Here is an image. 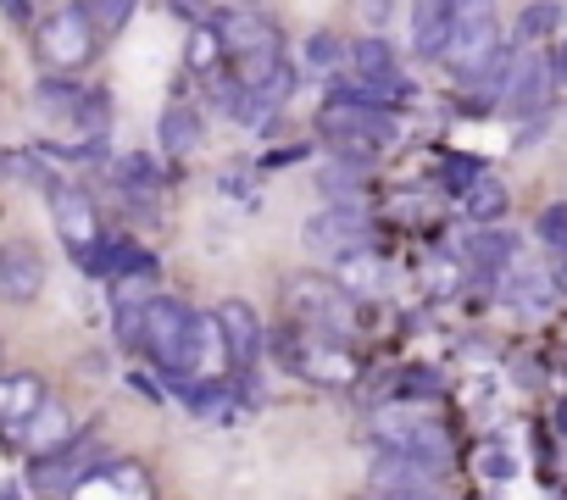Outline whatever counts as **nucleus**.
Segmentation results:
<instances>
[{
    "mask_svg": "<svg viewBox=\"0 0 567 500\" xmlns=\"http://www.w3.org/2000/svg\"><path fill=\"white\" fill-rule=\"evenodd\" d=\"M423 483H440V467L412 461V456H395V450H384L373 461V489H423Z\"/></svg>",
    "mask_w": 567,
    "mask_h": 500,
    "instance_id": "nucleus-22",
    "label": "nucleus"
},
{
    "mask_svg": "<svg viewBox=\"0 0 567 500\" xmlns=\"http://www.w3.org/2000/svg\"><path fill=\"white\" fill-rule=\"evenodd\" d=\"M395 395H401V400H434V395H440V373H434V367H406V373L395 378Z\"/></svg>",
    "mask_w": 567,
    "mask_h": 500,
    "instance_id": "nucleus-31",
    "label": "nucleus"
},
{
    "mask_svg": "<svg viewBox=\"0 0 567 500\" xmlns=\"http://www.w3.org/2000/svg\"><path fill=\"white\" fill-rule=\"evenodd\" d=\"M79 428H73V412L62 406V400H45L34 417H29V428L18 434V445L29 450V456H51L56 445H68Z\"/></svg>",
    "mask_w": 567,
    "mask_h": 500,
    "instance_id": "nucleus-20",
    "label": "nucleus"
},
{
    "mask_svg": "<svg viewBox=\"0 0 567 500\" xmlns=\"http://www.w3.org/2000/svg\"><path fill=\"white\" fill-rule=\"evenodd\" d=\"M534 239L550 250V257H561V250H567V200H556V206H545V211H539Z\"/></svg>",
    "mask_w": 567,
    "mask_h": 500,
    "instance_id": "nucleus-29",
    "label": "nucleus"
},
{
    "mask_svg": "<svg viewBox=\"0 0 567 500\" xmlns=\"http://www.w3.org/2000/svg\"><path fill=\"white\" fill-rule=\"evenodd\" d=\"M112 456H106V445H101V434H73L68 445H56L51 456H29V483L40 489V494H73L95 467H106Z\"/></svg>",
    "mask_w": 567,
    "mask_h": 500,
    "instance_id": "nucleus-10",
    "label": "nucleus"
},
{
    "mask_svg": "<svg viewBox=\"0 0 567 500\" xmlns=\"http://www.w3.org/2000/svg\"><path fill=\"white\" fill-rule=\"evenodd\" d=\"M556 23H561L556 0H528V7L517 12V40H523V45H545V40L556 34Z\"/></svg>",
    "mask_w": 567,
    "mask_h": 500,
    "instance_id": "nucleus-25",
    "label": "nucleus"
},
{
    "mask_svg": "<svg viewBox=\"0 0 567 500\" xmlns=\"http://www.w3.org/2000/svg\"><path fill=\"white\" fill-rule=\"evenodd\" d=\"M451 34V0H412V56L440 62Z\"/></svg>",
    "mask_w": 567,
    "mask_h": 500,
    "instance_id": "nucleus-19",
    "label": "nucleus"
},
{
    "mask_svg": "<svg viewBox=\"0 0 567 500\" xmlns=\"http://www.w3.org/2000/svg\"><path fill=\"white\" fill-rule=\"evenodd\" d=\"M34 7H45V0H34Z\"/></svg>",
    "mask_w": 567,
    "mask_h": 500,
    "instance_id": "nucleus-42",
    "label": "nucleus"
},
{
    "mask_svg": "<svg viewBox=\"0 0 567 500\" xmlns=\"http://www.w3.org/2000/svg\"><path fill=\"white\" fill-rule=\"evenodd\" d=\"M301 239H307V250L340 262L346 250L373 244V222H368V211H362L357 200H329L323 211H312V217L301 222Z\"/></svg>",
    "mask_w": 567,
    "mask_h": 500,
    "instance_id": "nucleus-12",
    "label": "nucleus"
},
{
    "mask_svg": "<svg viewBox=\"0 0 567 500\" xmlns=\"http://www.w3.org/2000/svg\"><path fill=\"white\" fill-rule=\"evenodd\" d=\"M556 62L545 45H517V62H512V79H506V95H501V112L506 117H539L550 112V95H556Z\"/></svg>",
    "mask_w": 567,
    "mask_h": 500,
    "instance_id": "nucleus-11",
    "label": "nucleus"
},
{
    "mask_svg": "<svg viewBox=\"0 0 567 500\" xmlns=\"http://www.w3.org/2000/svg\"><path fill=\"white\" fill-rule=\"evenodd\" d=\"M0 356H7V345H0Z\"/></svg>",
    "mask_w": 567,
    "mask_h": 500,
    "instance_id": "nucleus-43",
    "label": "nucleus"
},
{
    "mask_svg": "<svg viewBox=\"0 0 567 500\" xmlns=\"http://www.w3.org/2000/svg\"><path fill=\"white\" fill-rule=\"evenodd\" d=\"M368 439H373L379 450L429 461V467H440V472H445V461H451V434H445V423H440V412H434L429 400H401V395L379 400V406L368 412Z\"/></svg>",
    "mask_w": 567,
    "mask_h": 500,
    "instance_id": "nucleus-1",
    "label": "nucleus"
},
{
    "mask_svg": "<svg viewBox=\"0 0 567 500\" xmlns=\"http://www.w3.org/2000/svg\"><path fill=\"white\" fill-rule=\"evenodd\" d=\"M212 23H217V40L228 51V67L239 73L245 90L267 84L284 67V34H278V23L261 7H223Z\"/></svg>",
    "mask_w": 567,
    "mask_h": 500,
    "instance_id": "nucleus-2",
    "label": "nucleus"
},
{
    "mask_svg": "<svg viewBox=\"0 0 567 500\" xmlns=\"http://www.w3.org/2000/svg\"><path fill=\"white\" fill-rule=\"evenodd\" d=\"M217 67H228V51H223V40H217V23H195L189 40H184V73L212 79Z\"/></svg>",
    "mask_w": 567,
    "mask_h": 500,
    "instance_id": "nucleus-23",
    "label": "nucleus"
},
{
    "mask_svg": "<svg viewBox=\"0 0 567 500\" xmlns=\"http://www.w3.org/2000/svg\"><path fill=\"white\" fill-rule=\"evenodd\" d=\"M484 472H489V478H512L517 467H512L506 456H484Z\"/></svg>",
    "mask_w": 567,
    "mask_h": 500,
    "instance_id": "nucleus-38",
    "label": "nucleus"
},
{
    "mask_svg": "<svg viewBox=\"0 0 567 500\" xmlns=\"http://www.w3.org/2000/svg\"><path fill=\"white\" fill-rule=\"evenodd\" d=\"M167 12H173V18H184L189 29H195V23H212V18H217V7H212V0H167Z\"/></svg>",
    "mask_w": 567,
    "mask_h": 500,
    "instance_id": "nucleus-33",
    "label": "nucleus"
},
{
    "mask_svg": "<svg viewBox=\"0 0 567 500\" xmlns=\"http://www.w3.org/2000/svg\"><path fill=\"white\" fill-rule=\"evenodd\" d=\"M318 134L329 145H373L384 150L390 139H401V117L395 106H368V101H329L318 106Z\"/></svg>",
    "mask_w": 567,
    "mask_h": 500,
    "instance_id": "nucleus-7",
    "label": "nucleus"
},
{
    "mask_svg": "<svg viewBox=\"0 0 567 500\" xmlns=\"http://www.w3.org/2000/svg\"><path fill=\"white\" fill-rule=\"evenodd\" d=\"M217 323H223V340L234 351V373L239 367H256L261 345H267V329H261V312L250 301H223L217 306Z\"/></svg>",
    "mask_w": 567,
    "mask_h": 500,
    "instance_id": "nucleus-17",
    "label": "nucleus"
},
{
    "mask_svg": "<svg viewBox=\"0 0 567 500\" xmlns=\"http://www.w3.org/2000/svg\"><path fill=\"white\" fill-rule=\"evenodd\" d=\"M506 312H550L556 301H561V284H556V268L550 262H528V257H517L501 279H495V290H489Z\"/></svg>",
    "mask_w": 567,
    "mask_h": 500,
    "instance_id": "nucleus-13",
    "label": "nucleus"
},
{
    "mask_svg": "<svg viewBox=\"0 0 567 500\" xmlns=\"http://www.w3.org/2000/svg\"><path fill=\"white\" fill-rule=\"evenodd\" d=\"M156 145H162V156H173V162L195 156V150L206 145V117H200L189 101H167V112H162V123H156Z\"/></svg>",
    "mask_w": 567,
    "mask_h": 500,
    "instance_id": "nucleus-18",
    "label": "nucleus"
},
{
    "mask_svg": "<svg viewBox=\"0 0 567 500\" xmlns=\"http://www.w3.org/2000/svg\"><path fill=\"white\" fill-rule=\"evenodd\" d=\"M346 73H357L362 84H373V90L384 95V106H406V101H417V79L406 73L395 40H384V34H362V40H351Z\"/></svg>",
    "mask_w": 567,
    "mask_h": 500,
    "instance_id": "nucleus-9",
    "label": "nucleus"
},
{
    "mask_svg": "<svg viewBox=\"0 0 567 500\" xmlns=\"http://www.w3.org/2000/svg\"><path fill=\"white\" fill-rule=\"evenodd\" d=\"M45 206H51V222H56L62 244L73 250V262L84 268L95 250H101V239H106V228H101V206L84 195V184H68V178L45 184Z\"/></svg>",
    "mask_w": 567,
    "mask_h": 500,
    "instance_id": "nucleus-8",
    "label": "nucleus"
},
{
    "mask_svg": "<svg viewBox=\"0 0 567 500\" xmlns=\"http://www.w3.org/2000/svg\"><path fill=\"white\" fill-rule=\"evenodd\" d=\"M506 206H512V195H506V184H501L495 173H484V178L462 195V211H467V222H473V228L501 222V217H506Z\"/></svg>",
    "mask_w": 567,
    "mask_h": 500,
    "instance_id": "nucleus-24",
    "label": "nucleus"
},
{
    "mask_svg": "<svg viewBox=\"0 0 567 500\" xmlns=\"http://www.w3.org/2000/svg\"><path fill=\"white\" fill-rule=\"evenodd\" d=\"M484 173H489V167H484L478 156H467V150H445V156H440V184H445L451 195H467Z\"/></svg>",
    "mask_w": 567,
    "mask_h": 500,
    "instance_id": "nucleus-27",
    "label": "nucleus"
},
{
    "mask_svg": "<svg viewBox=\"0 0 567 500\" xmlns=\"http://www.w3.org/2000/svg\"><path fill=\"white\" fill-rule=\"evenodd\" d=\"M318 189H323L329 200H357V195H362V167H357V162H340V156H334V162H329V167L318 173Z\"/></svg>",
    "mask_w": 567,
    "mask_h": 500,
    "instance_id": "nucleus-28",
    "label": "nucleus"
},
{
    "mask_svg": "<svg viewBox=\"0 0 567 500\" xmlns=\"http://www.w3.org/2000/svg\"><path fill=\"white\" fill-rule=\"evenodd\" d=\"M556 428H561V434H567V400H561V406H556Z\"/></svg>",
    "mask_w": 567,
    "mask_h": 500,
    "instance_id": "nucleus-40",
    "label": "nucleus"
},
{
    "mask_svg": "<svg viewBox=\"0 0 567 500\" xmlns=\"http://www.w3.org/2000/svg\"><path fill=\"white\" fill-rule=\"evenodd\" d=\"M346 56H351V45H340L329 29L307 34V45H301V67H312V73H346Z\"/></svg>",
    "mask_w": 567,
    "mask_h": 500,
    "instance_id": "nucleus-26",
    "label": "nucleus"
},
{
    "mask_svg": "<svg viewBox=\"0 0 567 500\" xmlns=\"http://www.w3.org/2000/svg\"><path fill=\"white\" fill-rule=\"evenodd\" d=\"M128 384H134V389H140L151 406H167V400H173V395H167V384H156L151 373H128Z\"/></svg>",
    "mask_w": 567,
    "mask_h": 500,
    "instance_id": "nucleus-35",
    "label": "nucleus"
},
{
    "mask_svg": "<svg viewBox=\"0 0 567 500\" xmlns=\"http://www.w3.org/2000/svg\"><path fill=\"white\" fill-rule=\"evenodd\" d=\"M362 12H368V23H373V29H384V23H390V12H395V0H362Z\"/></svg>",
    "mask_w": 567,
    "mask_h": 500,
    "instance_id": "nucleus-37",
    "label": "nucleus"
},
{
    "mask_svg": "<svg viewBox=\"0 0 567 500\" xmlns=\"http://www.w3.org/2000/svg\"><path fill=\"white\" fill-rule=\"evenodd\" d=\"M0 18L18 23V29H29V23H34V0H0Z\"/></svg>",
    "mask_w": 567,
    "mask_h": 500,
    "instance_id": "nucleus-36",
    "label": "nucleus"
},
{
    "mask_svg": "<svg viewBox=\"0 0 567 500\" xmlns=\"http://www.w3.org/2000/svg\"><path fill=\"white\" fill-rule=\"evenodd\" d=\"M68 500H156V489H151V472L140 461H106Z\"/></svg>",
    "mask_w": 567,
    "mask_h": 500,
    "instance_id": "nucleus-15",
    "label": "nucleus"
},
{
    "mask_svg": "<svg viewBox=\"0 0 567 500\" xmlns=\"http://www.w3.org/2000/svg\"><path fill=\"white\" fill-rule=\"evenodd\" d=\"M284 312H290V323H301L307 334L351 340L357 295L329 273H296V279H284Z\"/></svg>",
    "mask_w": 567,
    "mask_h": 500,
    "instance_id": "nucleus-4",
    "label": "nucleus"
},
{
    "mask_svg": "<svg viewBox=\"0 0 567 500\" xmlns=\"http://www.w3.org/2000/svg\"><path fill=\"white\" fill-rule=\"evenodd\" d=\"M501 12L495 0H451V34H445V73L462 84L467 73H478L495 51H501Z\"/></svg>",
    "mask_w": 567,
    "mask_h": 500,
    "instance_id": "nucleus-6",
    "label": "nucleus"
},
{
    "mask_svg": "<svg viewBox=\"0 0 567 500\" xmlns=\"http://www.w3.org/2000/svg\"><path fill=\"white\" fill-rule=\"evenodd\" d=\"M550 62H556V84L567 90V40H561V45H550Z\"/></svg>",
    "mask_w": 567,
    "mask_h": 500,
    "instance_id": "nucleus-39",
    "label": "nucleus"
},
{
    "mask_svg": "<svg viewBox=\"0 0 567 500\" xmlns=\"http://www.w3.org/2000/svg\"><path fill=\"white\" fill-rule=\"evenodd\" d=\"M45 295V257L29 239H0V301L34 306Z\"/></svg>",
    "mask_w": 567,
    "mask_h": 500,
    "instance_id": "nucleus-14",
    "label": "nucleus"
},
{
    "mask_svg": "<svg viewBox=\"0 0 567 500\" xmlns=\"http://www.w3.org/2000/svg\"><path fill=\"white\" fill-rule=\"evenodd\" d=\"M351 295H384V284H390V262L379 257L373 244H357V250H346L340 257V273H334Z\"/></svg>",
    "mask_w": 567,
    "mask_h": 500,
    "instance_id": "nucleus-21",
    "label": "nucleus"
},
{
    "mask_svg": "<svg viewBox=\"0 0 567 500\" xmlns=\"http://www.w3.org/2000/svg\"><path fill=\"white\" fill-rule=\"evenodd\" d=\"M368 500H445L440 483H423V489H368Z\"/></svg>",
    "mask_w": 567,
    "mask_h": 500,
    "instance_id": "nucleus-34",
    "label": "nucleus"
},
{
    "mask_svg": "<svg viewBox=\"0 0 567 500\" xmlns=\"http://www.w3.org/2000/svg\"><path fill=\"white\" fill-rule=\"evenodd\" d=\"M195 306L178 295H151L145 301V362L162 378H189V345H195Z\"/></svg>",
    "mask_w": 567,
    "mask_h": 500,
    "instance_id": "nucleus-5",
    "label": "nucleus"
},
{
    "mask_svg": "<svg viewBox=\"0 0 567 500\" xmlns=\"http://www.w3.org/2000/svg\"><path fill=\"white\" fill-rule=\"evenodd\" d=\"M45 400L51 389L40 373H0V439H18Z\"/></svg>",
    "mask_w": 567,
    "mask_h": 500,
    "instance_id": "nucleus-16",
    "label": "nucleus"
},
{
    "mask_svg": "<svg viewBox=\"0 0 567 500\" xmlns=\"http://www.w3.org/2000/svg\"><path fill=\"white\" fill-rule=\"evenodd\" d=\"M84 7H90L95 29L112 40V34H123V29H128V18H134V7H140V0H84Z\"/></svg>",
    "mask_w": 567,
    "mask_h": 500,
    "instance_id": "nucleus-30",
    "label": "nucleus"
},
{
    "mask_svg": "<svg viewBox=\"0 0 567 500\" xmlns=\"http://www.w3.org/2000/svg\"><path fill=\"white\" fill-rule=\"evenodd\" d=\"M101 29H95V18H90V7L84 0H73V7H51L40 23H34V62H40V73H84L90 62H95V51H101Z\"/></svg>",
    "mask_w": 567,
    "mask_h": 500,
    "instance_id": "nucleus-3",
    "label": "nucleus"
},
{
    "mask_svg": "<svg viewBox=\"0 0 567 500\" xmlns=\"http://www.w3.org/2000/svg\"><path fill=\"white\" fill-rule=\"evenodd\" d=\"M0 500H23V494H18V489H0Z\"/></svg>",
    "mask_w": 567,
    "mask_h": 500,
    "instance_id": "nucleus-41",
    "label": "nucleus"
},
{
    "mask_svg": "<svg viewBox=\"0 0 567 500\" xmlns=\"http://www.w3.org/2000/svg\"><path fill=\"white\" fill-rule=\"evenodd\" d=\"M545 128H550V112H539V117H523V123H517V134H512V150H534V145L545 139Z\"/></svg>",
    "mask_w": 567,
    "mask_h": 500,
    "instance_id": "nucleus-32",
    "label": "nucleus"
}]
</instances>
